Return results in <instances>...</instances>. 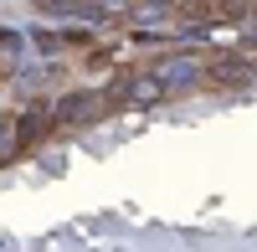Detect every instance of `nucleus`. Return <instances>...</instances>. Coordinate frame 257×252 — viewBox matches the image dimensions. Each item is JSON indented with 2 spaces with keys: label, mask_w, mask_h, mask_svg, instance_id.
Masks as SVG:
<instances>
[{
  "label": "nucleus",
  "mask_w": 257,
  "mask_h": 252,
  "mask_svg": "<svg viewBox=\"0 0 257 252\" xmlns=\"http://www.w3.org/2000/svg\"><path fill=\"white\" fill-rule=\"evenodd\" d=\"M242 77H252V62H242V57L211 62V82H242Z\"/></svg>",
  "instance_id": "obj_1"
},
{
  "label": "nucleus",
  "mask_w": 257,
  "mask_h": 252,
  "mask_svg": "<svg viewBox=\"0 0 257 252\" xmlns=\"http://www.w3.org/2000/svg\"><path fill=\"white\" fill-rule=\"evenodd\" d=\"M82 113H88V93H72V98H62V103H57V113H52V118H57V123H77Z\"/></svg>",
  "instance_id": "obj_2"
},
{
  "label": "nucleus",
  "mask_w": 257,
  "mask_h": 252,
  "mask_svg": "<svg viewBox=\"0 0 257 252\" xmlns=\"http://www.w3.org/2000/svg\"><path fill=\"white\" fill-rule=\"evenodd\" d=\"M47 123H52V113H47V108H31L26 118H21V144H31L41 129H47Z\"/></svg>",
  "instance_id": "obj_3"
},
{
  "label": "nucleus",
  "mask_w": 257,
  "mask_h": 252,
  "mask_svg": "<svg viewBox=\"0 0 257 252\" xmlns=\"http://www.w3.org/2000/svg\"><path fill=\"white\" fill-rule=\"evenodd\" d=\"M144 6H180V0H144Z\"/></svg>",
  "instance_id": "obj_4"
}]
</instances>
